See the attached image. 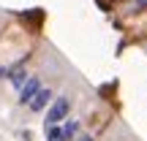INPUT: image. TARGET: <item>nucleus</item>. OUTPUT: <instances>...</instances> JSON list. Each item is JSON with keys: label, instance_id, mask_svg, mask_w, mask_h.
<instances>
[{"label": "nucleus", "instance_id": "obj_1", "mask_svg": "<svg viewBox=\"0 0 147 141\" xmlns=\"http://www.w3.org/2000/svg\"><path fill=\"white\" fill-rule=\"evenodd\" d=\"M68 111H71V100L68 98H55V103H52V109L47 111V128H52V125H57V122H63L65 117H68Z\"/></svg>", "mask_w": 147, "mask_h": 141}, {"label": "nucleus", "instance_id": "obj_2", "mask_svg": "<svg viewBox=\"0 0 147 141\" xmlns=\"http://www.w3.org/2000/svg\"><path fill=\"white\" fill-rule=\"evenodd\" d=\"M41 92V76H30L25 84L19 87V103L22 106H30V100Z\"/></svg>", "mask_w": 147, "mask_h": 141}, {"label": "nucleus", "instance_id": "obj_3", "mask_svg": "<svg viewBox=\"0 0 147 141\" xmlns=\"http://www.w3.org/2000/svg\"><path fill=\"white\" fill-rule=\"evenodd\" d=\"M49 103H52V90L41 87V92H38L36 98L30 100V109H33V111H44V109H47Z\"/></svg>", "mask_w": 147, "mask_h": 141}, {"label": "nucleus", "instance_id": "obj_4", "mask_svg": "<svg viewBox=\"0 0 147 141\" xmlns=\"http://www.w3.org/2000/svg\"><path fill=\"white\" fill-rule=\"evenodd\" d=\"M22 63H25V60H19V63H16V65H14V68H11V71H5V76H8V79H11V84H14V87H16V90H19V87H22V84H25V82H27V73H25V71H22Z\"/></svg>", "mask_w": 147, "mask_h": 141}, {"label": "nucleus", "instance_id": "obj_5", "mask_svg": "<svg viewBox=\"0 0 147 141\" xmlns=\"http://www.w3.org/2000/svg\"><path fill=\"white\" fill-rule=\"evenodd\" d=\"M76 130H79V120H68L63 125V141H71L74 136H76Z\"/></svg>", "mask_w": 147, "mask_h": 141}, {"label": "nucleus", "instance_id": "obj_6", "mask_svg": "<svg viewBox=\"0 0 147 141\" xmlns=\"http://www.w3.org/2000/svg\"><path fill=\"white\" fill-rule=\"evenodd\" d=\"M47 138L49 141H63V128H57V125L47 128Z\"/></svg>", "mask_w": 147, "mask_h": 141}, {"label": "nucleus", "instance_id": "obj_7", "mask_svg": "<svg viewBox=\"0 0 147 141\" xmlns=\"http://www.w3.org/2000/svg\"><path fill=\"white\" fill-rule=\"evenodd\" d=\"M76 141H93V136H87V133H84V136H79Z\"/></svg>", "mask_w": 147, "mask_h": 141}, {"label": "nucleus", "instance_id": "obj_8", "mask_svg": "<svg viewBox=\"0 0 147 141\" xmlns=\"http://www.w3.org/2000/svg\"><path fill=\"white\" fill-rule=\"evenodd\" d=\"M5 76V68H3V65H0V79H3Z\"/></svg>", "mask_w": 147, "mask_h": 141}, {"label": "nucleus", "instance_id": "obj_9", "mask_svg": "<svg viewBox=\"0 0 147 141\" xmlns=\"http://www.w3.org/2000/svg\"><path fill=\"white\" fill-rule=\"evenodd\" d=\"M139 5H147V0H139Z\"/></svg>", "mask_w": 147, "mask_h": 141}]
</instances>
